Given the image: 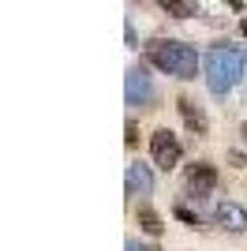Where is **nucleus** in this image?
Instances as JSON below:
<instances>
[{
  "label": "nucleus",
  "mask_w": 247,
  "mask_h": 251,
  "mask_svg": "<svg viewBox=\"0 0 247 251\" xmlns=\"http://www.w3.org/2000/svg\"><path fill=\"white\" fill-rule=\"evenodd\" d=\"M146 60L154 64L157 72L165 75H176V79H198V52L195 45L187 42H176V38H150V42L143 45Z\"/></svg>",
  "instance_id": "nucleus-1"
},
{
  "label": "nucleus",
  "mask_w": 247,
  "mask_h": 251,
  "mask_svg": "<svg viewBox=\"0 0 247 251\" xmlns=\"http://www.w3.org/2000/svg\"><path fill=\"white\" fill-rule=\"evenodd\" d=\"M247 72V52L232 49V45H210L202 56V79L210 86V94H228L232 86L244 79Z\"/></svg>",
  "instance_id": "nucleus-2"
},
{
  "label": "nucleus",
  "mask_w": 247,
  "mask_h": 251,
  "mask_svg": "<svg viewBox=\"0 0 247 251\" xmlns=\"http://www.w3.org/2000/svg\"><path fill=\"white\" fill-rule=\"evenodd\" d=\"M150 157H154V165L161 173H173L180 165V157H184V147H180V139L169 127H157L154 135H150Z\"/></svg>",
  "instance_id": "nucleus-3"
},
{
  "label": "nucleus",
  "mask_w": 247,
  "mask_h": 251,
  "mask_svg": "<svg viewBox=\"0 0 247 251\" xmlns=\"http://www.w3.org/2000/svg\"><path fill=\"white\" fill-rule=\"evenodd\" d=\"M124 101L131 109H143V105H154V79L146 68H127V79H124Z\"/></svg>",
  "instance_id": "nucleus-4"
},
{
  "label": "nucleus",
  "mask_w": 247,
  "mask_h": 251,
  "mask_svg": "<svg viewBox=\"0 0 247 251\" xmlns=\"http://www.w3.org/2000/svg\"><path fill=\"white\" fill-rule=\"evenodd\" d=\"M184 184H187V195L202 202L206 195H210V191L217 188V169L210 165V161H195V165H187Z\"/></svg>",
  "instance_id": "nucleus-5"
},
{
  "label": "nucleus",
  "mask_w": 247,
  "mask_h": 251,
  "mask_svg": "<svg viewBox=\"0 0 247 251\" xmlns=\"http://www.w3.org/2000/svg\"><path fill=\"white\" fill-rule=\"evenodd\" d=\"M124 188H127V195L131 199H146V195H154V173H150V165H127V173H124Z\"/></svg>",
  "instance_id": "nucleus-6"
},
{
  "label": "nucleus",
  "mask_w": 247,
  "mask_h": 251,
  "mask_svg": "<svg viewBox=\"0 0 247 251\" xmlns=\"http://www.w3.org/2000/svg\"><path fill=\"white\" fill-rule=\"evenodd\" d=\"M176 109H180L184 127L191 131V135H206V131H210V120H206V113H202V105H198V101H191L187 94H180V98H176Z\"/></svg>",
  "instance_id": "nucleus-7"
},
{
  "label": "nucleus",
  "mask_w": 247,
  "mask_h": 251,
  "mask_svg": "<svg viewBox=\"0 0 247 251\" xmlns=\"http://www.w3.org/2000/svg\"><path fill=\"white\" fill-rule=\"evenodd\" d=\"M214 221L225 232H247V210L240 202H217L214 206Z\"/></svg>",
  "instance_id": "nucleus-8"
},
{
  "label": "nucleus",
  "mask_w": 247,
  "mask_h": 251,
  "mask_svg": "<svg viewBox=\"0 0 247 251\" xmlns=\"http://www.w3.org/2000/svg\"><path fill=\"white\" fill-rule=\"evenodd\" d=\"M135 221H139V229L146 232V236H161L165 232V221H161V214H157V210H150V206H139L135 210Z\"/></svg>",
  "instance_id": "nucleus-9"
},
{
  "label": "nucleus",
  "mask_w": 247,
  "mask_h": 251,
  "mask_svg": "<svg viewBox=\"0 0 247 251\" xmlns=\"http://www.w3.org/2000/svg\"><path fill=\"white\" fill-rule=\"evenodd\" d=\"M161 11L173 15V19H191V15H198V4H191V0H161Z\"/></svg>",
  "instance_id": "nucleus-10"
},
{
  "label": "nucleus",
  "mask_w": 247,
  "mask_h": 251,
  "mask_svg": "<svg viewBox=\"0 0 247 251\" xmlns=\"http://www.w3.org/2000/svg\"><path fill=\"white\" fill-rule=\"evenodd\" d=\"M176 218L187 221V229H202V218H198V214H191L187 206H176Z\"/></svg>",
  "instance_id": "nucleus-11"
},
{
  "label": "nucleus",
  "mask_w": 247,
  "mask_h": 251,
  "mask_svg": "<svg viewBox=\"0 0 247 251\" xmlns=\"http://www.w3.org/2000/svg\"><path fill=\"white\" fill-rule=\"evenodd\" d=\"M124 143H127V147H139V124H135V120H127V127H124Z\"/></svg>",
  "instance_id": "nucleus-12"
},
{
  "label": "nucleus",
  "mask_w": 247,
  "mask_h": 251,
  "mask_svg": "<svg viewBox=\"0 0 247 251\" xmlns=\"http://www.w3.org/2000/svg\"><path fill=\"white\" fill-rule=\"evenodd\" d=\"M228 165L232 169H247V154L244 150H228Z\"/></svg>",
  "instance_id": "nucleus-13"
},
{
  "label": "nucleus",
  "mask_w": 247,
  "mask_h": 251,
  "mask_svg": "<svg viewBox=\"0 0 247 251\" xmlns=\"http://www.w3.org/2000/svg\"><path fill=\"white\" fill-rule=\"evenodd\" d=\"M124 251H157V248H150V244H139V240L131 236V240L124 244Z\"/></svg>",
  "instance_id": "nucleus-14"
},
{
  "label": "nucleus",
  "mask_w": 247,
  "mask_h": 251,
  "mask_svg": "<svg viewBox=\"0 0 247 251\" xmlns=\"http://www.w3.org/2000/svg\"><path fill=\"white\" fill-rule=\"evenodd\" d=\"M240 34H244V38H247V19H244V23H240Z\"/></svg>",
  "instance_id": "nucleus-15"
},
{
  "label": "nucleus",
  "mask_w": 247,
  "mask_h": 251,
  "mask_svg": "<svg viewBox=\"0 0 247 251\" xmlns=\"http://www.w3.org/2000/svg\"><path fill=\"white\" fill-rule=\"evenodd\" d=\"M240 135H244V143H247V124H244V127H240Z\"/></svg>",
  "instance_id": "nucleus-16"
}]
</instances>
